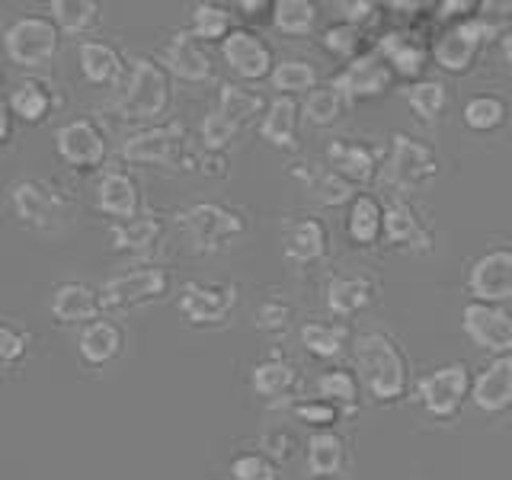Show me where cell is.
Segmentation results:
<instances>
[{
	"label": "cell",
	"mask_w": 512,
	"mask_h": 480,
	"mask_svg": "<svg viewBox=\"0 0 512 480\" xmlns=\"http://www.w3.org/2000/svg\"><path fill=\"white\" fill-rule=\"evenodd\" d=\"M52 317H55V324H64V327H87L93 320L106 317L103 292L80 279L58 282L52 288Z\"/></svg>",
	"instance_id": "obj_17"
},
{
	"label": "cell",
	"mask_w": 512,
	"mask_h": 480,
	"mask_svg": "<svg viewBox=\"0 0 512 480\" xmlns=\"http://www.w3.org/2000/svg\"><path fill=\"white\" fill-rule=\"evenodd\" d=\"M13 128H16L13 112H10V106H7L4 100H0V148H4V144H10Z\"/></svg>",
	"instance_id": "obj_54"
},
{
	"label": "cell",
	"mask_w": 512,
	"mask_h": 480,
	"mask_svg": "<svg viewBox=\"0 0 512 480\" xmlns=\"http://www.w3.org/2000/svg\"><path fill=\"white\" fill-rule=\"evenodd\" d=\"M320 480H340V477H320Z\"/></svg>",
	"instance_id": "obj_59"
},
{
	"label": "cell",
	"mask_w": 512,
	"mask_h": 480,
	"mask_svg": "<svg viewBox=\"0 0 512 480\" xmlns=\"http://www.w3.org/2000/svg\"><path fill=\"white\" fill-rule=\"evenodd\" d=\"M221 58L247 84H260L269 80L272 68H276V55H272V45L253 29H234L228 39L221 42Z\"/></svg>",
	"instance_id": "obj_14"
},
{
	"label": "cell",
	"mask_w": 512,
	"mask_h": 480,
	"mask_svg": "<svg viewBox=\"0 0 512 480\" xmlns=\"http://www.w3.org/2000/svg\"><path fill=\"white\" fill-rule=\"evenodd\" d=\"M375 55L388 64L394 77H404V80H423V71L432 58L429 48L413 36L410 29H391V32H381Z\"/></svg>",
	"instance_id": "obj_20"
},
{
	"label": "cell",
	"mask_w": 512,
	"mask_h": 480,
	"mask_svg": "<svg viewBox=\"0 0 512 480\" xmlns=\"http://www.w3.org/2000/svg\"><path fill=\"white\" fill-rule=\"evenodd\" d=\"M164 237V224L154 215H138L132 221H112L106 228L109 250L116 253H148Z\"/></svg>",
	"instance_id": "obj_30"
},
{
	"label": "cell",
	"mask_w": 512,
	"mask_h": 480,
	"mask_svg": "<svg viewBox=\"0 0 512 480\" xmlns=\"http://www.w3.org/2000/svg\"><path fill=\"white\" fill-rule=\"evenodd\" d=\"M298 381H301L298 368L288 359H282V356H266V359L256 362L253 372H250L253 394L260 400H266V404H272V407L292 397L295 388H298Z\"/></svg>",
	"instance_id": "obj_28"
},
{
	"label": "cell",
	"mask_w": 512,
	"mask_h": 480,
	"mask_svg": "<svg viewBox=\"0 0 512 480\" xmlns=\"http://www.w3.org/2000/svg\"><path fill=\"white\" fill-rule=\"evenodd\" d=\"M500 52H503V61L512 68V29L500 32Z\"/></svg>",
	"instance_id": "obj_56"
},
{
	"label": "cell",
	"mask_w": 512,
	"mask_h": 480,
	"mask_svg": "<svg viewBox=\"0 0 512 480\" xmlns=\"http://www.w3.org/2000/svg\"><path fill=\"white\" fill-rule=\"evenodd\" d=\"M234 29L237 26H234L231 10L221 4H208V0H202V4H196L189 13V36L199 42H224Z\"/></svg>",
	"instance_id": "obj_42"
},
{
	"label": "cell",
	"mask_w": 512,
	"mask_h": 480,
	"mask_svg": "<svg viewBox=\"0 0 512 480\" xmlns=\"http://www.w3.org/2000/svg\"><path fill=\"white\" fill-rule=\"evenodd\" d=\"M496 10H500L503 16H512V0H500V4H496Z\"/></svg>",
	"instance_id": "obj_57"
},
{
	"label": "cell",
	"mask_w": 512,
	"mask_h": 480,
	"mask_svg": "<svg viewBox=\"0 0 512 480\" xmlns=\"http://www.w3.org/2000/svg\"><path fill=\"white\" fill-rule=\"evenodd\" d=\"M282 253H285L288 263H298V266L320 263L330 253L327 224L320 218H314V215L292 221L285 228V237H282Z\"/></svg>",
	"instance_id": "obj_25"
},
{
	"label": "cell",
	"mask_w": 512,
	"mask_h": 480,
	"mask_svg": "<svg viewBox=\"0 0 512 480\" xmlns=\"http://www.w3.org/2000/svg\"><path fill=\"white\" fill-rule=\"evenodd\" d=\"M253 324H256V330H260V333L282 336V333L292 330V324H295V304L279 298V295H272V298H266L260 304V308H256Z\"/></svg>",
	"instance_id": "obj_46"
},
{
	"label": "cell",
	"mask_w": 512,
	"mask_h": 480,
	"mask_svg": "<svg viewBox=\"0 0 512 480\" xmlns=\"http://www.w3.org/2000/svg\"><path fill=\"white\" fill-rule=\"evenodd\" d=\"M96 212L112 221H132L141 215V189L138 180L122 167H109L100 173V180L93 186Z\"/></svg>",
	"instance_id": "obj_18"
},
{
	"label": "cell",
	"mask_w": 512,
	"mask_h": 480,
	"mask_svg": "<svg viewBox=\"0 0 512 480\" xmlns=\"http://www.w3.org/2000/svg\"><path fill=\"white\" fill-rule=\"evenodd\" d=\"M346 109H349V103L330 84H324V87L317 84L308 96H304L301 116L308 119L311 125H317V128H330V125H336L343 119Z\"/></svg>",
	"instance_id": "obj_44"
},
{
	"label": "cell",
	"mask_w": 512,
	"mask_h": 480,
	"mask_svg": "<svg viewBox=\"0 0 512 480\" xmlns=\"http://www.w3.org/2000/svg\"><path fill=\"white\" fill-rule=\"evenodd\" d=\"M340 10H343V23L356 29H362V23L378 16V4H372V0H352V4H340Z\"/></svg>",
	"instance_id": "obj_52"
},
{
	"label": "cell",
	"mask_w": 512,
	"mask_h": 480,
	"mask_svg": "<svg viewBox=\"0 0 512 480\" xmlns=\"http://www.w3.org/2000/svg\"><path fill=\"white\" fill-rule=\"evenodd\" d=\"M439 157L429 144L416 141L404 132L391 135V151L381 164V180L400 192H423L436 183Z\"/></svg>",
	"instance_id": "obj_8"
},
{
	"label": "cell",
	"mask_w": 512,
	"mask_h": 480,
	"mask_svg": "<svg viewBox=\"0 0 512 480\" xmlns=\"http://www.w3.org/2000/svg\"><path fill=\"white\" fill-rule=\"evenodd\" d=\"M160 64L164 71L176 80H186V84H208L215 77V64L208 58L199 39L189 36V29L173 32L167 39L164 52H160Z\"/></svg>",
	"instance_id": "obj_19"
},
{
	"label": "cell",
	"mask_w": 512,
	"mask_h": 480,
	"mask_svg": "<svg viewBox=\"0 0 512 480\" xmlns=\"http://www.w3.org/2000/svg\"><path fill=\"white\" fill-rule=\"evenodd\" d=\"M471 384L474 378L468 365L448 362L439 365L436 372H429L426 378H420L416 394H420V404L432 420H452V416H458L464 400L471 397Z\"/></svg>",
	"instance_id": "obj_10"
},
{
	"label": "cell",
	"mask_w": 512,
	"mask_h": 480,
	"mask_svg": "<svg viewBox=\"0 0 512 480\" xmlns=\"http://www.w3.org/2000/svg\"><path fill=\"white\" fill-rule=\"evenodd\" d=\"M461 119L477 135L500 132V128L506 125V119H509V103L503 100V96H496V93H477V96H471L468 103H464Z\"/></svg>",
	"instance_id": "obj_38"
},
{
	"label": "cell",
	"mask_w": 512,
	"mask_h": 480,
	"mask_svg": "<svg viewBox=\"0 0 512 480\" xmlns=\"http://www.w3.org/2000/svg\"><path fill=\"white\" fill-rule=\"evenodd\" d=\"M100 13L103 7L96 0H52L48 4V16L61 36H87L100 26Z\"/></svg>",
	"instance_id": "obj_34"
},
{
	"label": "cell",
	"mask_w": 512,
	"mask_h": 480,
	"mask_svg": "<svg viewBox=\"0 0 512 480\" xmlns=\"http://www.w3.org/2000/svg\"><path fill=\"white\" fill-rule=\"evenodd\" d=\"M7 106L13 112L16 122L26 125H42L55 116V109L61 106V93L52 80H45L39 74H29L16 84L7 96Z\"/></svg>",
	"instance_id": "obj_21"
},
{
	"label": "cell",
	"mask_w": 512,
	"mask_h": 480,
	"mask_svg": "<svg viewBox=\"0 0 512 480\" xmlns=\"http://www.w3.org/2000/svg\"><path fill=\"white\" fill-rule=\"evenodd\" d=\"M394 74L375 52H362L356 61H349L346 68L330 80V87L343 96L352 106L359 100H381L391 90Z\"/></svg>",
	"instance_id": "obj_15"
},
{
	"label": "cell",
	"mask_w": 512,
	"mask_h": 480,
	"mask_svg": "<svg viewBox=\"0 0 512 480\" xmlns=\"http://www.w3.org/2000/svg\"><path fill=\"white\" fill-rule=\"evenodd\" d=\"M298 336H301V346L308 349L314 359H336V356H343L349 330L343 324H330V320H304Z\"/></svg>",
	"instance_id": "obj_39"
},
{
	"label": "cell",
	"mask_w": 512,
	"mask_h": 480,
	"mask_svg": "<svg viewBox=\"0 0 512 480\" xmlns=\"http://www.w3.org/2000/svg\"><path fill=\"white\" fill-rule=\"evenodd\" d=\"M375 301V285L365 276H333L327 282V311L333 317H352Z\"/></svg>",
	"instance_id": "obj_32"
},
{
	"label": "cell",
	"mask_w": 512,
	"mask_h": 480,
	"mask_svg": "<svg viewBox=\"0 0 512 480\" xmlns=\"http://www.w3.org/2000/svg\"><path fill=\"white\" fill-rule=\"evenodd\" d=\"M346 234L352 244L372 247L384 234V205L372 196V192H356V199L349 202L346 212Z\"/></svg>",
	"instance_id": "obj_31"
},
{
	"label": "cell",
	"mask_w": 512,
	"mask_h": 480,
	"mask_svg": "<svg viewBox=\"0 0 512 480\" xmlns=\"http://www.w3.org/2000/svg\"><path fill=\"white\" fill-rule=\"evenodd\" d=\"M29 349H32V336L23 327L0 320V368L23 365L26 356H29Z\"/></svg>",
	"instance_id": "obj_50"
},
{
	"label": "cell",
	"mask_w": 512,
	"mask_h": 480,
	"mask_svg": "<svg viewBox=\"0 0 512 480\" xmlns=\"http://www.w3.org/2000/svg\"><path fill=\"white\" fill-rule=\"evenodd\" d=\"M292 416L298 423L314 426V432H320V429H333L336 426V420H340V410H336L324 397H298L292 404Z\"/></svg>",
	"instance_id": "obj_49"
},
{
	"label": "cell",
	"mask_w": 512,
	"mask_h": 480,
	"mask_svg": "<svg viewBox=\"0 0 512 480\" xmlns=\"http://www.w3.org/2000/svg\"><path fill=\"white\" fill-rule=\"evenodd\" d=\"M404 100L423 125H436L442 119V112L448 109V100H452V96H448V87L442 80L423 77V80H413V84L404 87Z\"/></svg>",
	"instance_id": "obj_36"
},
{
	"label": "cell",
	"mask_w": 512,
	"mask_h": 480,
	"mask_svg": "<svg viewBox=\"0 0 512 480\" xmlns=\"http://www.w3.org/2000/svg\"><path fill=\"white\" fill-rule=\"evenodd\" d=\"M4 52L23 71L48 68L61 52V32L45 13H23L4 29Z\"/></svg>",
	"instance_id": "obj_6"
},
{
	"label": "cell",
	"mask_w": 512,
	"mask_h": 480,
	"mask_svg": "<svg viewBox=\"0 0 512 480\" xmlns=\"http://www.w3.org/2000/svg\"><path fill=\"white\" fill-rule=\"evenodd\" d=\"M231 480H282L279 464L263 452H240L228 464Z\"/></svg>",
	"instance_id": "obj_48"
},
{
	"label": "cell",
	"mask_w": 512,
	"mask_h": 480,
	"mask_svg": "<svg viewBox=\"0 0 512 480\" xmlns=\"http://www.w3.org/2000/svg\"><path fill=\"white\" fill-rule=\"evenodd\" d=\"M388 244L407 247V250H432V234L423 228L420 215L413 212V205L407 199H388L384 202V234Z\"/></svg>",
	"instance_id": "obj_27"
},
{
	"label": "cell",
	"mask_w": 512,
	"mask_h": 480,
	"mask_svg": "<svg viewBox=\"0 0 512 480\" xmlns=\"http://www.w3.org/2000/svg\"><path fill=\"white\" fill-rule=\"evenodd\" d=\"M269 20H272V29H276L279 36L301 39V36H311L314 32L317 7L311 4V0H276Z\"/></svg>",
	"instance_id": "obj_40"
},
{
	"label": "cell",
	"mask_w": 512,
	"mask_h": 480,
	"mask_svg": "<svg viewBox=\"0 0 512 480\" xmlns=\"http://www.w3.org/2000/svg\"><path fill=\"white\" fill-rule=\"evenodd\" d=\"M295 432H288L285 426H276V429H269L266 436H263V455H269L276 464L282 461H292L295 458Z\"/></svg>",
	"instance_id": "obj_51"
},
{
	"label": "cell",
	"mask_w": 512,
	"mask_h": 480,
	"mask_svg": "<svg viewBox=\"0 0 512 480\" xmlns=\"http://www.w3.org/2000/svg\"><path fill=\"white\" fill-rule=\"evenodd\" d=\"M490 36H500L484 16H471L464 23H452L439 32V39L432 42V61L439 64L442 71L448 74H464L474 64L477 52L484 48V42Z\"/></svg>",
	"instance_id": "obj_11"
},
{
	"label": "cell",
	"mask_w": 512,
	"mask_h": 480,
	"mask_svg": "<svg viewBox=\"0 0 512 480\" xmlns=\"http://www.w3.org/2000/svg\"><path fill=\"white\" fill-rule=\"evenodd\" d=\"M298 122H301V106L292 96H272L266 103L260 135L279 151H295L298 148Z\"/></svg>",
	"instance_id": "obj_29"
},
{
	"label": "cell",
	"mask_w": 512,
	"mask_h": 480,
	"mask_svg": "<svg viewBox=\"0 0 512 480\" xmlns=\"http://www.w3.org/2000/svg\"><path fill=\"white\" fill-rule=\"evenodd\" d=\"M13 218L36 234H61L71 221V202L48 176H20L7 189Z\"/></svg>",
	"instance_id": "obj_3"
},
{
	"label": "cell",
	"mask_w": 512,
	"mask_h": 480,
	"mask_svg": "<svg viewBox=\"0 0 512 480\" xmlns=\"http://www.w3.org/2000/svg\"><path fill=\"white\" fill-rule=\"evenodd\" d=\"M0 93H4V68H0Z\"/></svg>",
	"instance_id": "obj_58"
},
{
	"label": "cell",
	"mask_w": 512,
	"mask_h": 480,
	"mask_svg": "<svg viewBox=\"0 0 512 480\" xmlns=\"http://www.w3.org/2000/svg\"><path fill=\"white\" fill-rule=\"evenodd\" d=\"M237 10L244 16H250V20H256V16H263L266 10L272 13V4H269V0H240Z\"/></svg>",
	"instance_id": "obj_55"
},
{
	"label": "cell",
	"mask_w": 512,
	"mask_h": 480,
	"mask_svg": "<svg viewBox=\"0 0 512 480\" xmlns=\"http://www.w3.org/2000/svg\"><path fill=\"white\" fill-rule=\"evenodd\" d=\"M292 176H298V180L304 183V189H308L311 196L327 208H340V205H349L352 199H356V186L346 183L343 176H336L327 167H320V170L298 167V170H292Z\"/></svg>",
	"instance_id": "obj_35"
},
{
	"label": "cell",
	"mask_w": 512,
	"mask_h": 480,
	"mask_svg": "<svg viewBox=\"0 0 512 480\" xmlns=\"http://www.w3.org/2000/svg\"><path fill=\"white\" fill-rule=\"evenodd\" d=\"M224 119H231L237 128H244L253 122L260 112H266V100L260 90L253 87H240V84H221L218 87V106H215Z\"/></svg>",
	"instance_id": "obj_37"
},
{
	"label": "cell",
	"mask_w": 512,
	"mask_h": 480,
	"mask_svg": "<svg viewBox=\"0 0 512 480\" xmlns=\"http://www.w3.org/2000/svg\"><path fill=\"white\" fill-rule=\"evenodd\" d=\"M304 458H308V471L314 474V480L336 477L346 464V442L333 429L311 432L308 445H304Z\"/></svg>",
	"instance_id": "obj_33"
},
{
	"label": "cell",
	"mask_w": 512,
	"mask_h": 480,
	"mask_svg": "<svg viewBox=\"0 0 512 480\" xmlns=\"http://www.w3.org/2000/svg\"><path fill=\"white\" fill-rule=\"evenodd\" d=\"M477 7H480V4H474V0H442L439 10H436V16H439V20H445V23H448V20L464 23V20H471Z\"/></svg>",
	"instance_id": "obj_53"
},
{
	"label": "cell",
	"mask_w": 512,
	"mask_h": 480,
	"mask_svg": "<svg viewBox=\"0 0 512 480\" xmlns=\"http://www.w3.org/2000/svg\"><path fill=\"white\" fill-rule=\"evenodd\" d=\"M317 68L304 58H288V61H276V68L269 74V84L276 90V96H308L317 87Z\"/></svg>",
	"instance_id": "obj_41"
},
{
	"label": "cell",
	"mask_w": 512,
	"mask_h": 480,
	"mask_svg": "<svg viewBox=\"0 0 512 480\" xmlns=\"http://www.w3.org/2000/svg\"><path fill=\"white\" fill-rule=\"evenodd\" d=\"M125 349V330L119 320L112 317H100L93 320V324L80 327V336H77V352L80 359H84L90 368H103V365H112Z\"/></svg>",
	"instance_id": "obj_26"
},
{
	"label": "cell",
	"mask_w": 512,
	"mask_h": 480,
	"mask_svg": "<svg viewBox=\"0 0 512 480\" xmlns=\"http://www.w3.org/2000/svg\"><path fill=\"white\" fill-rule=\"evenodd\" d=\"M327 170L336 176H343L346 183H372L381 164H378V151L365 141H352V138H333L327 144Z\"/></svg>",
	"instance_id": "obj_22"
},
{
	"label": "cell",
	"mask_w": 512,
	"mask_h": 480,
	"mask_svg": "<svg viewBox=\"0 0 512 480\" xmlns=\"http://www.w3.org/2000/svg\"><path fill=\"white\" fill-rule=\"evenodd\" d=\"M320 45H324L333 58L356 61L362 55V29L349 26V23H333L320 32Z\"/></svg>",
	"instance_id": "obj_47"
},
{
	"label": "cell",
	"mask_w": 512,
	"mask_h": 480,
	"mask_svg": "<svg viewBox=\"0 0 512 480\" xmlns=\"http://www.w3.org/2000/svg\"><path fill=\"white\" fill-rule=\"evenodd\" d=\"M359 378L349 368H330L317 378V397L330 400L340 413H356L359 410Z\"/></svg>",
	"instance_id": "obj_43"
},
{
	"label": "cell",
	"mask_w": 512,
	"mask_h": 480,
	"mask_svg": "<svg viewBox=\"0 0 512 480\" xmlns=\"http://www.w3.org/2000/svg\"><path fill=\"white\" fill-rule=\"evenodd\" d=\"M77 64L87 84L93 87H119L128 71V61L112 42L84 39L77 45Z\"/></svg>",
	"instance_id": "obj_24"
},
{
	"label": "cell",
	"mask_w": 512,
	"mask_h": 480,
	"mask_svg": "<svg viewBox=\"0 0 512 480\" xmlns=\"http://www.w3.org/2000/svg\"><path fill=\"white\" fill-rule=\"evenodd\" d=\"M237 135H240V128L231 119H224L218 109H208L202 116L199 138H202L205 154H228V148L234 144Z\"/></svg>",
	"instance_id": "obj_45"
},
{
	"label": "cell",
	"mask_w": 512,
	"mask_h": 480,
	"mask_svg": "<svg viewBox=\"0 0 512 480\" xmlns=\"http://www.w3.org/2000/svg\"><path fill=\"white\" fill-rule=\"evenodd\" d=\"M119 154L132 167H164V170L186 167V160H192L186 144V128L180 122H157L138 128L135 135H128L122 141Z\"/></svg>",
	"instance_id": "obj_7"
},
{
	"label": "cell",
	"mask_w": 512,
	"mask_h": 480,
	"mask_svg": "<svg viewBox=\"0 0 512 480\" xmlns=\"http://www.w3.org/2000/svg\"><path fill=\"white\" fill-rule=\"evenodd\" d=\"M461 330L490 356H512V314L500 304L468 301L461 311Z\"/></svg>",
	"instance_id": "obj_13"
},
{
	"label": "cell",
	"mask_w": 512,
	"mask_h": 480,
	"mask_svg": "<svg viewBox=\"0 0 512 480\" xmlns=\"http://www.w3.org/2000/svg\"><path fill=\"white\" fill-rule=\"evenodd\" d=\"M55 151L64 164L74 170H100L109 157V138L96 119L77 116V119H68L64 125H58Z\"/></svg>",
	"instance_id": "obj_12"
},
{
	"label": "cell",
	"mask_w": 512,
	"mask_h": 480,
	"mask_svg": "<svg viewBox=\"0 0 512 480\" xmlns=\"http://www.w3.org/2000/svg\"><path fill=\"white\" fill-rule=\"evenodd\" d=\"M170 103H173V77L164 71V64L148 55L128 61L119 93L112 100V112L125 122L157 125V119H164Z\"/></svg>",
	"instance_id": "obj_2"
},
{
	"label": "cell",
	"mask_w": 512,
	"mask_h": 480,
	"mask_svg": "<svg viewBox=\"0 0 512 480\" xmlns=\"http://www.w3.org/2000/svg\"><path fill=\"white\" fill-rule=\"evenodd\" d=\"M468 292L484 304H509L512 301V250L496 247L480 253L468 269Z\"/></svg>",
	"instance_id": "obj_16"
},
{
	"label": "cell",
	"mask_w": 512,
	"mask_h": 480,
	"mask_svg": "<svg viewBox=\"0 0 512 480\" xmlns=\"http://www.w3.org/2000/svg\"><path fill=\"white\" fill-rule=\"evenodd\" d=\"M100 292L106 311H138L164 301L173 292V276L164 263H138L109 276Z\"/></svg>",
	"instance_id": "obj_5"
},
{
	"label": "cell",
	"mask_w": 512,
	"mask_h": 480,
	"mask_svg": "<svg viewBox=\"0 0 512 480\" xmlns=\"http://www.w3.org/2000/svg\"><path fill=\"white\" fill-rule=\"evenodd\" d=\"M237 304H240V292L234 282H208V279L186 282L180 298H176L183 324L196 330L224 327L237 311Z\"/></svg>",
	"instance_id": "obj_9"
},
{
	"label": "cell",
	"mask_w": 512,
	"mask_h": 480,
	"mask_svg": "<svg viewBox=\"0 0 512 480\" xmlns=\"http://www.w3.org/2000/svg\"><path fill=\"white\" fill-rule=\"evenodd\" d=\"M352 362L359 388L378 404H394L407 394V359L384 330H362L352 336Z\"/></svg>",
	"instance_id": "obj_1"
},
{
	"label": "cell",
	"mask_w": 512,
	"mask_h": 480,
	"mask_svg": "<svg viewBox=\"0 0 512 480\" xmlns=\"http://www.w3.org/2000/svg\"><path fill=\"white\" fill-rule=\"evenodd\" d=\"M180 231L192 253L215 256L231 250L247 234V221L224 202H196L180 212Z\"/></svg>",
	"instance_id": "obj_4"
},
{
	"label": "cell",
	"mask_w": 512,
	"mask_h": 480,
	"mask_svg": "<svg viewBox=\"0 0 512 480\" xmlns=\"http://www.w3.org/2000/svg\"><path fill=\"white\" fill-rule=\"evenodd\" d=\"M471 404L487 416H500L512 407V356L490 359L471 384Z\"/></svg>",
	"instance_id": "obj_23"
},
{
	"label": "cell",
	"mask_w": 512,
	"mask_h": 480,
	"mask_svg": "<svg viewBox=\"0 0 512 480\" xmlns=\"http://www.w3.org/2000/svg\"><path fill=\"white\" fill-rule=\"evenodd\" d=\"M0 480H4V468H0Z\"/></svg>",
	"instance_id": "obj_60"
}]
</instances>
